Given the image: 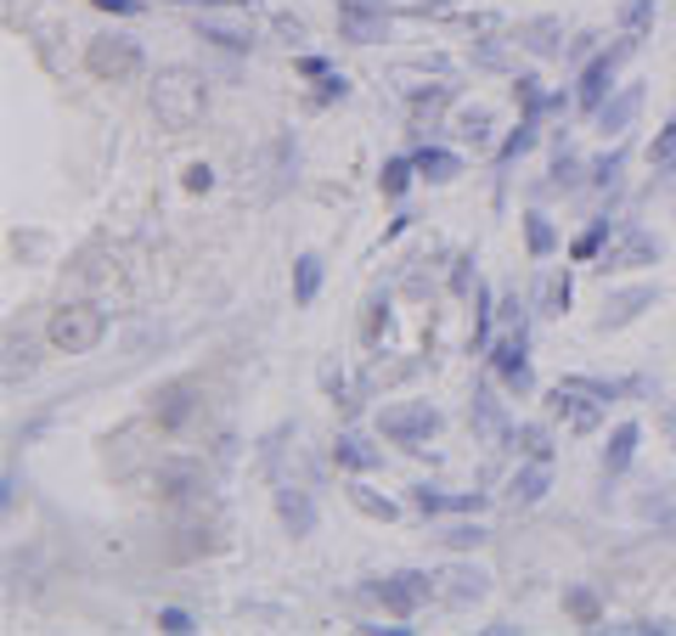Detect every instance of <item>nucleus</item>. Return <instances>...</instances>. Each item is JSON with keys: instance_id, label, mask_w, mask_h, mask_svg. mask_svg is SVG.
Listing matches in <instances>:
<instances>
[{"instance_id": "58836bf2", "label": "nucleus", "mask_w": 676, "mask_h": 636, "mask_svg": "<svg viewBox=\"0 0 676 636\" xmlns=\"http://www.w3.org/2000/svg\"><path fill=\"white\" fill-rule=\"evenodd\" d=\"M637 513H643V518H648L654 529L676 535V490H665V485H659V490H648V496L637 501Z\"/></svg>"}, {"instance_id": "4468645a", "label": "nucleus", "mask_w": 676, "mask_h": 636, "mask_svg": "<svg viewBox=\"0 0 676 636\" xmlns=\"http://www.w3.org/2000/svg\"><path fill=\"white\" fill-rule=\"evenodd\" d=\"M637 113H643V85H620L615 97H609L598 113H592V125H598L604 141H620V136L637 125Z\"/></svg>"}, {"instance_id": "7ed1b4c3", "label": "nucleus", "mask_w": 676, "mask_h": 636, "mask_svg": "<svg viewBox=\"0 0 676 636\" xmlns=\"http://www.w3.org/2000/svg\"><path fill=\"white\" fill-rule=\"evenodd\" d=\"M485 367H490V378H496L507 395H514V400H530V395H536V367H530V321L507 327V332L490 344Z\"/></svg>"}, {"instance_id": "09e8293b", "label": "nucleus", "mask_w": 676, "mask_h": 636, "mask_svg": "<svg viewBox=\"0 0 676 636\" xmlns=\"http://www.w3.org/2000/svg\"><path fill=\"white\" fill-rule=\"evenodd\" d=\"M457 299H474V288H479V259L474 254H457L451 259V282H446Z\"/></svg>"}, {"instance_id": "dca6fc26", "label": "nucleus", "mask_w": 676, "mask_h": 636, "mask_svg": "<svg viewBox=\"0 0 676 636\" xmlns=\"http://www.w3.org/2000/svg\"><path fill=\"white\" fill-rule=\"evenodd\" d=\"M490 592V575L479 564H446L440 569V603L446 608H474Z\"/></svg>"}, {"instance_id": "f8f14e48", "label": "nucleus", "mask_w": 676, "mask_h": 636, "mask_svg": "<svg viewBox=\"0 0 676 636\" xmlns=\"http://www.w3.org/2000/svg\"><path fill=\"white\" fill-rule=\"evenodd\" d=\"M659 305V282H632V288H615L609 299H604V310H598V332H620V327H632L643 310H654Z\"/></svg>"}, {"instance_id": "37998d69", "label": "nucleus", "mask_w": 676, "mask_h": 636, "mask_svg": "<svg viewBox=\"0 0 676 636\" xmlns=\"http://www.w3.org/2000/svg\"><path fill=\"white\" fill-rule=\"evenodd\" d=\"M440 540H446L451 553H474V547H485V540H490V529L479 524V513H468V518H463V524H451Z\"/></svg>"}, {"instance_id": "a878e982", "label": "nucleus", "mask_w": 676, "mask_h": 636, "mask_svg": "<svg viewBox=\"0 0 676 636\" xmlns=\"http://www.w3.org/2000/svg\"><path fill=\"white\" fill-rule=\"evenodd\" d=\"M536 141H541V119H519V130L496 147V198H501V187H507V169H514Z\"/></svg>"}, {"instance_id": "412c9836", "label": "nucleus", "mask_w": 676, "mask_h": 636, "mask_svg": "<svg viewBox=\"0 0 676 636\" xmlns=\"http://www.w3.org/2000/svg\"><path fill=\"white\" fill-rule=\"evenodd\" d=\"M575 305V277H569V265L564 270H541L536 277V294H530V310L536 316H564Z\"/></svg>"}, {"instance_id": "4d7b16f0", "label": "nucleus", "mask_w": 676, "mask_h": 636, "mask_svg": "<svg viewBox=\"0 0 676 636\" xmlns=\"http://www.w3.org/2000/svg\"><path fill=\"white\" fill-rule=\"evenodd\" d=\"M615 630H626V636H670L676 625H665V619H632V625H615Z\"/></svg>"}, {"instance_id": "e2e57ef3", "label": "nucleus", "mask_w": 676, "mask_h": 636, "mask_svg": "<svg viewBox=\"0 0 676 636\" xmlns=\"http://www.w3.org/2000/svg\"><path fill=\"white\" fill-rule=\"evenodd\" d=\"M592 51H598V34H575V40H569V57H575V62H586Z\"/></svg>"}, {"instance_id": "603ef678", "label": "nucleus", "mask_w": 676, "mask_h": 636, "mask_svg": "<svg viewBox=\"0 0 676 636\" xmlns=\"http://www.w3.org/2000/svg\"><path fill=\"white\" fill-rule=\"evenodd\" d=\"M463 29H468V34H501L507 23H501V12H468Z\"/></svg>"}, {"instance_id": "bb28decb", "label": "nucleus", "mask_w": 676, "mask_h": 636, "mask_svg": "<svg viewBox=\"0 0 676 636\" xmlns=\"http://www.w3.org/2000/svg\"><path fill=\"white\" fill-rule=\"evenodd\" d=\"M389 18L395 12H338V34L350 46H384L389 40Z\"/></svg>"}, {"instance_id": "473e14b6", "label": "nucleus", "mask_w": 676, "mask_h": 636, "mask_svg": "<svg viewBox=\"0 0 676 636\" xmlns=\"http://www.w3.org/2000/svg\"><path fill=\"white\" fill-rule=\"evenodd\" d=\"M507 450H519V457H530V463H553V428L547 423H514Z\"/></svg>"}, {"instance_id": "ddd939ff", "label": "nucleus", "mask_w": 676, "mask_h": 636, "mask_svg": "<svg viewBox=\"0 0 676 636\" xmlns=\"http://www.w3.org/2000/svg\"><path fill=\"white\" fill-rule=\"evenodd\" d=\"M468 423H474L490 445H507V434H514V417H507V406L496 400V384H490V378L474 384V395H468Z\"/></svg>"}, {"instance_id": "49530a36", "label": "nucleus", "mask_w": 676, "mask_h": 636, "mask_svg": "<svg viewBox=\"0 0 676 636\" xmlns=\"http://www.w3.org/2000/svg\"><path fill=\"white\" fill-rule=\"evenodd\" d=\"M310 85H316V90H310V108H332V102H345V97H350V79L338 73V68L321 73V79H310Z\"/></svg>"}, {"instance_id": "3c124183", "label": "nucleus", "mask_w": 676, "mask_h": 636, "mask_svg": "<svg viewBox=\"0 0 676 636\" xmlns=\"http://www.w3.org/2000/svg\"><path fill=\"white\" fill-rule=\"evenodd\" d=\"M457 7H451V0H411V7H406V18H422V23H429V18H451Z\"/></svg>"}, {"instance_id": "0e129e2a", "label": "nucleus", "mask_w": 676, "mask_h": 636, "mask_svg": "<svg viewBox=\"0 0 676 636\" xmlns=\"http://www.w3.org/2000/svg\"><path fill=\"white\" fill-rule=\"evenodd\" d=\"M356 630H367V636H411V625H378V619H367Z\"/></svg>"}, {"instance_id": "a211bd4d", "label": "nucleus", "mask_w": 676, "mask_h": 636, "mask_svg": "<svg viewBox=\"0 0 676 636\" xmlns=\"http://www.w3.org/2000/svg\"><path fill=\"white\" fill-rule=\"evenodd\" d=\"M451 102H457V85H451V79H440V85H411V90H406L411 130H417V136H422V130H435V119H440Z\"/></svg>"}, {"instance_id": "20e7f679", "label": "nucleus", "mask_w": 676, "mask_h": 636, "mask_svg": "<svg viewBox=\"0 0 676 636\" xmlns=\"http://www.w3.org/2000/svg\"><path fill=\"white\" fill-rule=\"evenodd\" d=\"M361 597H372L384 614H395V619H411L429 597H440V575H429V569H395V575H372L367 586H361Z\"/></svg>"}, {"instance_id": "5fc2aeb1", "label": "nucleus", "mask_w": 676, "mask_h": 636, "mask_svg": "<svg viewBox=\"0 0 676 636\" xmlns=\"http://www.w3.org/2000/svg\"><path fill=\"white\" fill-rule=\"evenodd\" d=\"M181 180H187V192H215V169L209 163H192Z\"/></svg>"}, {"instance_id": "338daca9", "label": "nucleus", "mask_w": 676, "mask_h": 636, "mask_svg": "<svg viewBox=\"0 0 676 636\" xmlns=\"http://www.w3.org/2000/svg\"><path fill=\"white\" fill-rule=\"evenodd\" d=\"M665 434H670V439H676V411H665Z\"/></svg>"}, {"instance_id": "1a4fd4ad", "label": "nucleus", "mask_w": 676, "mask_h": 636, "mask_svg": "<svg viewBox=\"0 0 676 636\" xmlns=\"http://www.w3.org/2000/svg\"><path fill=\"white\" fill-rule=\"evenodd\" d=\"M147 411H152V423H158L163 434H181V428L203 411V389H198V378H169V384H158L152 400H147Z\"/></svg>"}, {"instance_id": "0eeeda50", "label": "nucleus", "mask_w": 676, "mask_h": 636, "mask_svg": "<svg viewBox=\"0 0 676 636\" xmlns=\"http://www.w3.org/2000/svg\"><path fill=\"white\" fill-rule=\"evenodd\" d=\"M84 68H91L97 79H108V85H130V79L147 68V51H141V40L108 29V34H91V40H84Z\"/></svg>"}, {"instance_id": "864d4df0", "label": "nucleus", "mask_w": 676, "mask_h": 636, "mask_svg": "<svg viewBox=\"0 0 676 636\" xmlns=\"http://www.w3.org/2000/svg\"><path fill=\"white\" fill-rule=\"evenodd\" d=\"M321 389H327L332 400H345V406H350V378L338 372V367H321Z\"/></svg>"}, {"instance_id": "e433bc0d", "label": "nucleus", "mask_w": 676, "mask_h": 636, "mask_svg": "<svg viewBox=\"0 0 676 636\" xmlns=\"http://www.w3.org/2000/svg\"><path fill=\"white\" fill-rule=\"evenodd\" d=\"M525 248H530V259H536V265H547V259L558 254V226H553L541 209H530V215H525Z\"/></svg>"}, {"instance_id": "680f3d73", "label": "nucleus", "mask_w": 676, "mask_h": 636, "mask_svg": "<svg viewBox=\"0 0 676 636\" xmlns=\"http://www.w3.org/2000/svg\"><path fill=\"white\" fill-rule=\"evenodd\" d=\"M277 34H282V40H288V46H299V40H305V23H299V18H288V12H282V18H277Z\"/></svg>"}, {"instance_id": "13d9d810", "label": "nucleus", "mask_w": 676, "mask_h": 636, "mask_svg": "<svg viewBox=\"0 0 676 636\" xmlns=\"http://www.w3.org/2000/svg\"><path fill=\"white\" fill-rule=\"evenodd\" d=\"M91 7H97V12H113V18H141V12H147L141 0H91Z\"/></svg>"}, {"instance_id": "2eb2a0df", "label": "nucleus", "mask_w": 676, "mask_h": 636, "mask_svg": "<svg viewBox=\"0 0 676 636\" xmlns=\"http://www.w3.org/2000/svg\"><path fill=\"white\" fill-rule=\"evenodd\" d=\"M547 490H553V463H519L514 468V479H507V507H514V513H525V507H541L547 501Z\"/></svg>"}, {"instance_id": "9d476101", "label": "nucleus", "mask_w": 676, "mask_h": 636, "mask_svg": "<svg viewBox=\"0 0 676 636\" xmlns=\"http://www.w3.org/2000/svg\"><path fill=\"white\" fill-rule=\"evenodd\" d=\"M271 507H277V524H282L294 540H310L316 524H321L316 490H305V485H294V479H277V485H271Z\"/></svg>"}, {"instance_id": "f704fd0d", "label": "nucleus", "mask_w": 676, "mask_h": 636, "mask_svg": "<svg viewBox=\"0 0 676 636\" xmlns=\"http://www.w3.org/2000/svg\"><path fill=\"white\" fill-rule=\"evenodd\" d=\"M198 40H209L215 51H231V57L254 51V29H237V23H220V18H198Z\"/></svg>"}, {"instance_id": "c756f323", "label": "nucleus", "mask_w": 676, "mask_h": 636, "mask_svg": "<svg viewBox=\"0 0 676 636\" xmlns=\"http://www.w3.org/2000/svg\"><path fill=\"white\" fill-rule=\"evenodd\" d=\"M345 496H350V507H356L361 518H378V524H395V518H400V501H395V496H384V490H372L361 474L345 485Z\"/></svg>"}, {"instance_id": "a18cd8bd", "label": "nucleus", "mask_w": 676, "mask_h": 636, "mask_svg": "<svg viewBox=\"0 0 676 636\" xmlns=\"http://www.w3.org/2000/svg\"><path fill=\"white\" fill-rule=\"evenodd\" d=\"M451 501H457V490H440V485H411V507H417L422 518L451 513Z\"/></svg>"}, {"instance_id": "6e6552de", "label": "nucleus", "mask_w": 676, "mask_h": 636, "mask_svg": "<svg viewBox=\"0 0 676 636\" xmlns=\"http://www.w3.org/2000/svg\"><path fill=\"white\" fill-rule=\"evenodd\" d=\"M152 490H158V501H169L176 513H203V501H209V474H203V463H192V457H169V463H158Z\"/></svg>"}, {"instance_id": "cd10ccee", "label": "nucleus", "mask_w": 676, "mask_h": 636, "mask_svg": "<svg viewBox=\"0 0 676 636\" xmlns=\"http://www.w3.org/2000/svg\"><path fill=\"white\" fill-rule=\"evenodd\" d=\"M411 158H417V175L429 180V187H451V180L463 175V158H457L451 147H435V141H429V147H417Z\"/></svg>"}, {"instance_id": "423d86ee", "label": "nucleus", "mask_w": 676, "mask_h": 636, "mask_svg": "<svg viewBox=\"0 0 676 636\" xmlns=\"http://www.w3.org/2000/svg\"><path fill=\"white\" fill-rule=\"evenodd\" d=\"M440 428H446V417H440V406H429V400H395V406L378 411V434H384L389 445H400V450H422Z\"/></svg>"}, {"instance_id": "774afa93", "label": "nucleus", "mask_w": 676, "mask_h": 636, "mask_svg": "<svg viewBox=\"0 0 676 636\" xmlns=\"http://www.w3.org/2000/svg\"><path fill=\"white\" fill-rule=\"evenodd\" d=\"M187 7H226V0H187Z\"/></svg>"}, {"instance_id": "79ce46f5", "label": "nucleus", "mask_w": 676, "mask_h": 636, "mask_svg": "<svg viewBox=\"0 0 676 636\" xmlns=\"http://www.w3.org/2000/svg\"><path fill=\"white\" fill-rule=\"evenodd\" d=\"M648 163H654V175H670L676 180V113L654 130V147H648Z\"/></svg>"}, {"instance_id": "2f4dec72", "label": "nucleus", "mask_w": 676, "mask_h": 636, "mask_svg": "<svg viewBox=\"0 0 676 636\" xmlns=\"http://www.w3.org/2000/svg\"><path fill=\"white\" fill-rule=\"evenodd\" d=\"M411 180H422V175H417V158H411V152H395V158H384V169H378V192H384L389 203H406Z\"/></svg>"}, {"instance_id": "6e6d98bb", "label": "nucleus", "mask_w": 676, "mask_h": 636, "mask_svg": "<svg viewBox=\"0 0 676 636\" xmlns=\"http://www.w3.org/2000/svg\"><path fill=\"white\" fill-rule=\"evenodd\" d=\"M294 68H299V79H321V73H332V62H327V57H316V51H299V62H294Z\"/></svg>"}, {"instance_id": "ea45409f", "label": "nucleus", "mask_w": 676, "mask_h": 636, "mask_svg": "<svg viewBox=\"0 0 676 636\" xmlns=\"http://www.w3.org/2000/svg\"><path fill=\"white\" fill-rule=\"evenodd\" d=\"M620 175H626V147H615V152H604V158H592V163H586V187L609 192V187H620Z\"/></svg>"}, {"instance_id": "c03bdc74", "label": "nucleus", "mask_w": 676, "mask_h": 636, "mask_svg": "<svg viewBox=\"0 0 676 636\" xmlns=\"http://www.w3.org/2000/svg\"><path fill=\"white\" fill-rule=\"evenodd\" d=\"M654 18H659V0H620V12H615V23L626 34H648Z\"/></svg>"}, {"instance_id": "f3484780", "label": "nucleus", "mask_w": 676, "mask_h": 636, "mask_svg": "<svg viewBox=\"0 0 676 636\" xmlns=\"http://www.w3.org/2000/svg\"><path fill=\"white\" fill-rule=\"evenodd\" d=\"M547 411H553V417H564L575 434H592V428L604 423V411H609V406H604V400H592V395H580V389H564V384H558V389L547 395Z\"/></svg>"}, {"instance_id": "f257e3e1", "label": "nucleus", "mask_w": 676, "mask_h": 636, "mask_svg": "<svg viewBox=\"0 0 676 636\" xmlns=\"http://www.w3.org/2000/svg\"><path fill=\"white\" fill-rule=\"evenodd\" d=\"M147 102H152V119L169 130V136H192L209 113V79L198 68H158L152 73V90H147Z\"/></svg>"}, {"instance_id": "c85d7f7f", "label": "nucleus", "mask_w": 676, "mask_h": 636, "mask_svg": "<svg viewBox=\"0 0 676 636\" xmlns=\"http://www.w3.org/2000/svg\"><path fill=\"white\" fill-rule=\"evenodd\" d=\"M389 327H395V299H389V288H378V294H367V305H361V344L378 349V344L389 338Z\"/></svg>"}, {"instance_id": "bf43d9fd", "label": "nucleus", "mask_w": 676, "mask_h": 636, "mask_svg": "<svg viewBox=\"0 0 676 636\" xmlns=\"http://www.w3.org/2000/svg\"><path fill=\"white\" fill-rule=\"evenodd\" d=\"M338 12H395V0H332Z\"/></svg>"}, {"instance_id": "9b49d317", "label": "nucleus", "mask_w": 676, "mask_h": 636, "mask_svg": "<svg viewBox=\"0 0 676 636\" xmlns=\"http://www.w3.org/2000/svg\"><path fill=\"white\" fill-rule=\"evenodd\" d=\"M659 259V231H643V226H620V237L604 248V259H598V270L604 277H620V270H637V265H654Z\"/></svg>"}, {"instance_id": "5701e85b", "label": "nucleus", "mask_w": 676, "mask_h": 636, "mask_svg": "<svg viewBox=\"0 0 676 636\" xmlns=\"http://www.w3.org/2000/svg\"><path fill=\"white\" fill-rule=\"evenodd\" d=\"M620 226H626V220H615V215L604 209L598 220H592V226H586V231L569 242V259H575V265H598V259H604V248L620 237Z\"/></svg>"}, {"instance_id": "6ab92c4d", "label": "nucleus", "mask_w": 676, "mask_h": 636, "mask_svg": "<svg viewBox=\"0 0 676 636\" xmlns=\"http://www.w3.org/2000/svg\"><path fill=\"white\" fill-rule=\"evenodd\" d=\"M637 445H643V423H620V428H609V439H604V450H598L604 485H615V479L637 463Z\"/></svg>"}, {"instance_id": "72a5a7b5", "label": "nucleus", "mask_w": 676, "mask_h": 636, "mask_svg": "<svg viewBox=\"0 0 676 636\" xmlns=\"http://www.w3.org/2000/svg\"><path fill=\"white\" fill-rule=\"evenodd\" d=\"M327 282V259L321 254H299L294 259V305H316Z\"/></svg>"}, {"instance_id": "052dcab7", "label": "nucleus", "mask_w": 676, "mask_h": 636, "mask_svg": "<svg viewBox=\"0 0 676 636\" xmlns=\"http://www.w3.org/2000/svg\"><path fill=\"white\" fill-rule=\"evenodd\" d=\"M0 507H18V468H7V479H0Z\"/></svg>"}, {"instance_id": "4be33fe9", "label": "nucleus", "mask_w": 676, "mask_h": 636, "mask_svg": "<svg viewBox=\"0 0 676 636\" xmlns=\"http://www.w3.org/2000/svg\"><path fill=\"white\" fill-rule=\"evenodd\" d=\"M580 187H586V158L558 136V141H553V163H547V187H541V192H580Z\"/></svg>"}, {"instance_id": "aec40b11", "label": "nucleus", "mask_w": 676, "mask_h": 636, "mask_svg": "<svg viewBox=\"0 0 676 636\" xmlns=\"http://www.w3.org/2000/svg\"><path fill=\"white\" fill-rule=\"evenodd\" d=\"M332 463L345 468V474H372V468H384V445H372L361 428H338V439H332Z\"/></svg>"}, {"instance_id": "39448f33", "label": "nucleus", "mask_w": 676, "mask_h": 636, "mask_svg": "<svg viewBox=\"0 0 676 636\" xmlns=\"http://www.w3.org/2000/svg\"><path fill=\"white\" fill-rule=\"evenodd\" d=\"M102 338H108V310H97V305H62L46 321V344L57 355H91Z\"/></svg>"}, {"instance_id": "a19ab883", "label": "nucleus", "mask_w": 676, "mask_h": 636, "mask_svg": "<svg viewBox=\"0 0 676 636\" xmlns=\"http://www.w3.org/2000/svg\"><path fill=\"white\" fill-rule=\"evenodd\" d=\"M490 125H496V119H490V108H485V102H474V108H457V136H463V141H474V147H490V136H496Z\"/></svg>"}, {"instance_id": "f03ea898", "label": "nucleus", "mask_w": 676, "mask_h": 636, "mask_svg": "<svg viewBox=\"0 0 676 636\" xmlns=\"http://www.w3.org/2000/svg\"><path fill=\"white\" fill-rule=\"evenodd\" d=\"M637 46H643V34H626V29H620L615 46H598V51L580 62V73H575V108H580V113H598V108L615 97V79H620V68L637 57Z\"/></svg>"}, {"instance_id": "4c0bfd02", "label": "nucleus", "mask_w": 676, "mask_h": 636, "mask_svg": "<svg viewBox=\"0 0 676 636\" xmlns=\"http://www.w3.org/2000/svg\"><path fill=\"white\" fill-rule=\"evenodd\" d=\"M514 102H519L525 119H547V113H553V108H547V102H553V90H541L536 73H514Z\"/></svg>"}, {"instance_id": "de8ad7c7", "label": "nucleus", "mask_w": 676, "mask_h": 636, "mask_svg": "<svg viewBox=\"0 0 676 636\" xmlns=\"http://www.w3.org/2000/svg\"><path fill=\"white\" fill-rule=\"evenodd\" d=\"M468 62L485 68V73H507V68H514V62H507V40H474Z\"/></svg>"}, {"instance_id": "69168bd1", "label": "nucleus", "mask_w": 676, "mask_h": 636, "mask_svg": "<svg viewBox=\"0 0 676 636\" xmlns=\"http://www.w3.org/2000/svg\"><path fill=\"white\" fill-rule=\"evenodd\" d=\"M400 231H411V209H400V215H395V220L384 226V242H395Z\"/></svg>"}, {"instance_id": "7c9ffc66", "label": "nucleus", "mask_w": 676, "mask_h": 636, "mask_svg": "<svg viewBox=\"0 0 676 636\" xmlns=\"http://www.w3.org/2000/svg\"><path fill=\"white\" fill-rule=\"evenodd\" d=\"M564 614L575 625H586V630H604V597H598V586H586V580L564 586Z\"/></svg>"}, {"instance_id": "8fccbe9b", "label": "nucleus", "mask_w": 676, "mask_h": 636, "mask_svg": "<svg viewBox=\"0 0 676 636\" xmlns=\"http://www.w3.org/2000/svg\"><path fill=\"white\" fill-rule=\"evenodd\" d=\"M158 630L187 636V630H198V625H192V614H187V608H158Z\"/></svg>"}, {"instance_id": "b1692460", "label": "nucleus", "mask_w": 676, "mask_h": 636, "mask_svg": "<svg viewBox=\"0 0 676 636\" xmlns=\"http://www.w3.org/2000/svg\"><path fill=\"white\" fill-rule=\"evenodd\" d=\"M34 367H40V338L34 332H7V360H0V378L7 384H23V378H34Z\"/></svg>"}, {"instance_id": "393cba45", "label": "nucleus", "mask_w": 676, "mask_h": 636, "mask_svg": "<svg viewBox=\"0 0 676 636\" xmlns=\"http://www.w3.org/2000/svg\"><path fill=\"white\" fill-rule=\"evenodd\" d=\"M519 46L530 51V57H564V23L553 18V12H541V18H525L519 23Z\"/></svg>"}, {"instance_id": "c9c22d12", "label": "nucleus", "mask_w": 676, "mask_h": 636, "mask_svg": "<svg viewBox=\"0 0 676 636\" xmlns=\"http://www.w3.org/2000/svg\"><path fill=\"white\" fill-rule=\"evenodd\" d=\"M496 316H501V310H496V294L479 282V288H474V338H468V349H474V355H490V344H496V338H490Z\"/></svg>"}]
</instances>
